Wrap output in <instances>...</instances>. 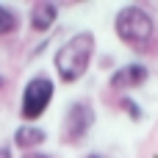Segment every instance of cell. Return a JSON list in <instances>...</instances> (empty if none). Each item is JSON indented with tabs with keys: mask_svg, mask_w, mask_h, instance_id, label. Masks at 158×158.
I'll return each instance as SVG.
<instances>
[{
	"mask_svg": "<svg viewBox=\"0 0 158 158\" xmlns=\"http://www.w3.org/2000/svg\"><path fill=\"white\" fill-rule=\"evenodd\" d=\"M147 78H150L147 64H142V61H128V64H122V67H117V69H114V75H111V81H108V86H111V89H117V92H131V89L144 86V83H147Z\"/></svg>",
	"mask_w": 158,
	"mask_h": 158,
	"instance_id": "cell-5",
	"label": "cell"
},
{
	"mask_svg": "<svg viewBox=\"0 0 158 158\" xmlns=\"http://www.w3.org/2000/svg\"><path fill=\"white\" fill-rule=\"evenodd\" d=\"M44 139H47V131L39 128V125H19L14 131V147H19V150H31L33 153V147L44 144Z\"/></svg>",
	"mask_w": 158,
	"mask_h": 158,
	"instance_id": "cell-7",
	"label": "cell"
},
{
	"mask_svg": "<svg viewBox=\"0 0 158 158\" xmlns=\"http://www.w3.org/2000/svg\"><path fill=\"white\" fill-rule=\"evenodd\" d=\"M53 94H56V83H53L47 75H33V78L25 83L22 97H19V114H22V119H28V122L39 119V117L50 108Z\"/></svg>",
	"mask_w": 158,
	"mask_h": 158,
	"instance_id": "cell-3",
	"label": "cell"
},
{
	"mask_svg": "<svg viewBox=\"0 0 158 158\" xmlns=\"http://www.w3.org/2000/svg\"><path fill=\"white\" fill-rule=\"evenodd\" d=\"M119 108H122V111H125V114H128V117H131L133 122H139V119L144 117L142 106H139V103H136L133 97H122V100H119Z\"/></svg>",
	"mask_w": 158,
	"mask_h": 158,
	"instance_id": "cell-9",
	"label": "cell"
},
{
	"mask_svg": "<svg viewBox=\"0 0 158 158\" xmlns=\"http://www.w3.org/2000/svg\"><path fill=\"white\" fill-rule=\"evenodd\" d=\"M0 158H11V147H0Z\"/></svg>",
	"mask_w": 158,
	"mask_h": 158,
	"instance_id": "cell-11",
	"label": "cell"
},
{
	"mask_svg": "<svg viewBox=\"0 0 158 158\" xmlns=\"http://www.w3.org/2000/svg\"><path fill=\"white\" fill-rule=\"evenodd\" d=\"M17 28H19V17H17L8 6H3V3H0V36L14 33Z\"/></svg>",
	"mask_w": 158,
	"mask_h": 158,
	"instance_id": "cell-8",
	"label": "cell"
},
{
	"mask_svg": "<svg viewBox=\"0 0 158 158\" xmlns=\"http://www.w3.org/2000/svg\"><path fill=\"white\" fill-rule=\"evenodd\" d=\"M86 158H103V156H97V153H92V156H86Z\"/></svg>",
	"mask_w": 158,
	"mask_h": 158,
	"instance_id": "cell-12",
	"label": "cell"
},
{
	"mask_svg": "<svg viewBox=\"0 0 158 158\" xmlns=\"http://www.w3.org/2000/svg\"><path fill=\"white\" fill-rule=\"evenodd\" d=\"M0 89H3V75H0Z\"/></svg>",
	"mask_w": 158,
	"mask_h": 158,
	"instance_id": "cell-13",
	"label": "cell"
},
{
	"mask_svg": "<svg viewBox=\"0 0 158 158\" xmlns=\"http://www.w3.org/2000/svg\"><path fill=\"white\" fill-rule=\"evenodd\" d=\"M114 33L136 56L158 53V22L144 6H122L114 17Z\"/></svg>",
	"mask_w": 158,
	"mask_h": 158,
	"instance_id": "cell-1",
	"label": "cell"
},
{
	"mask_svg": "<svg viewBox=\"0 0 158 158\" xmlns=\"http://www.w3.org/2000/svg\"><path fill=\"white\" fill-rule=\"evenodd\" d=\"M22 158H53V156H47V153H25Z\"/></svg>",
	"mask_w": 158,
	"mask_h": 158,
	"instance_id": "cell-10",
	"label": "cell"
},
{
	"mask_svg": "<svg viewBox=\"0 0 158 158\" xmlns=\"http://www.w3.org/2000/svg\"><path fill=\"white\" fill-rule=\"evenodd\" d=\"M56 19H58V6H56V3H50V0L33 3V8H31V28H33L36 33L50 31V28L56 25Z\"/></svg>",
	"mask_w": 158,
	"mask_h": 158,
	"instance_id": "cell-6",
	"label": "cell"
},
{
	"mask_svg": "<svg viewBox=\"0 0 158 158\" xmlns=\"http://www.w3.org/2000/svg\"><path fill=\"white\" fill-rule=\"evenodd\" d=\"M94 47H97V42H94V33H92V31H78V33H72V36L58 47V53H56V58H53L58 78H61L64 83H78V81L89 72V67H92Z\"/></svg>",
	"mask_w": 158,
	"mask_h": 158,
	"instance_id": "cell-2",
	"label": "cell"
},
{
	"mask_svg": "<svg viewBox=\"0 0 158 158\" xmlns=\"http://www.w3.org/2000/svg\"><path fill=\"white\" fill-rule=\"evenodd\" d=\"M94 106L89 100H75L69 103V108L64 111V125H61V142L64 144H78L81 139L89 136V131L94 128Z\"/></svg>",
	"mask_w": 158,
	"mask_h": 158,
	"instance_id": "cell-4",
	"label": "cell"
}]
</instances>
